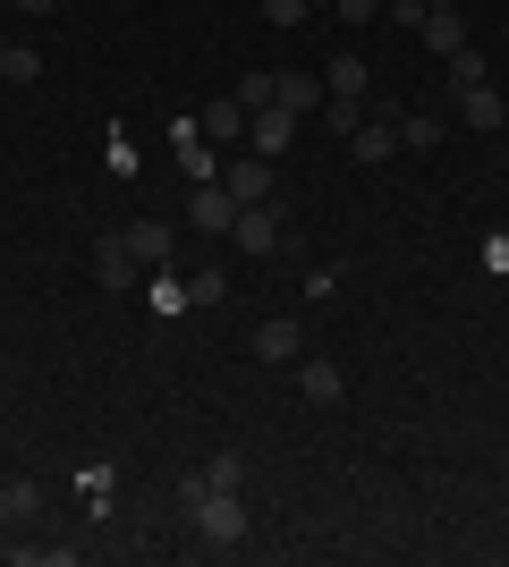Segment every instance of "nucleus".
I'll return each instance as SVG.
<instances>
[{"label":"nucleus","mask_w":509,"mask_h":567,"mask_svg":"<svg viewBox=\"0 0 509 567\" xmlns=\"http://www.w3.org/2000/svg\"><path fill=\"white\" fill-rule=\"evenodd\" d=\"M187 525H195L213 550H230V543H246V499H238V492H204V499L187 508Z\"/></svg>","instance_id":"obj_1"},{"label":"nucleus","mask_w":509,"mask_h":567,"mask_svg":"<svg viewBox=\"0 0 509 567\" xmlns=\"http://www.w3.org/2000/svg\"><path fill=\"white\" fill-rule=\"evenodd\" d=\"M0 9H9V0H0Z\"/></svg>","instance_id":"obj_31"},{"label":"nucleus","mask_w":509,"mask_h":567,"mask_svg":"<svg viewBox=\"0 0 509 567\" xmlns=\"http://www.w3.org/2000/svg\"><path fill=\"white\" fill-rule=\"evenodd\" d=\"M441 136H450V127H441V118H425V111H416V118H399V144H416V153H434Z\"/></svg>","instance_id":"obj_23"},{"label":"nucleus","mask_w":509,"mask_h":567,"mask_svg":"<svg viewBox=\"0 0 509 567\" xmlns=\"http://www.w3.org/2000/svg\"><path fill=\"white\" fill-rule=\"evenodd\" d=\"M297 390H306L315 406H332V399H339V364H332V355H315V364H297Z\"/></svg>","instance_id":"obj_16"},{"label":"nucleus","mask_w":509,"mask_h":567,"mask_svg":"<svg viewBox=\"0 0 509 567\" xmlns=\"http://www.w3.org/2000/svg\"><path fill=\"white\" fill-rule=\"evenodd\" d=\"M0 76H9V85H34V76H43V51H34V43H9Z\"/></svg>","instance_id":"obj_19"},{"label":"nucleus","mask_w":509,"mask_h":567,"mask_svg":"<svg viewBox=\"0 0 509 567\" xmlns=\"http://www.w3.org/2000/svg\"><path fill=\"white\" fill-rule=\"evenodd\" d=\"M323 85H332V94H365V85H374V69H365L357 51H339L332 69H323Z\"/></svg>","instance_id":"obj_17"},{"label":"nucleus","mask_w":509,"mask_h":567,"mask_svg":"<svg viewBox=\"0 0 509 567\" xmlns=\"http://www.w3.org/2000/svg\"><path fill=\"white\" fill-rule=\"evenodd\" d=\"M195 118H204V136H213V144H246V102H238V94L204 102V111H195Z\"/></svg>","instance_id":"obj_7"},{"label":"nucleus","mask_w":509,"mask_h":567,"mask_svg":"<svg viewBox=\"0 0 509 567\" xmlns=\"http://www.w3.org/2000/svg\"><path fill=\"white\" fill-rule=\"evenodd\" d=\"M136 271H145V262L128 255V237H102V246H94V280H102V288H128Z\"/></svg>","instance_id":"obj_8"},{"label":"nucleus","mask_w":509,"mask_h":567,"mask_svg":"<svg viewBox=\"0 0 509 567\" xmlns=\"http://www.w3.org/2000/svg\"><path fill=\"white\" fill-rule=\"evenodd\" d=\"M323 94H332V85H323L315 69H289V76H281V111H297V118H315Z\"/></svg>","instance_id":"obj_9"},{"label":"nucleus","mask_w":509,"mask_h":567,"mask_svg":"<svg viewBox=\"0 0 509 567\" xmlns=\"http://www.w3.org/2000/svg\"><path fill=\"white\" fill-rule=\"evenodd\" d=\"M501 94H492V85H467V94H459V127H476V136H492V127H501Z\"/></svg>","instance_id":"obj_12"},{"label":"nucleus","mask_w":509,"mask_h":567,"mask_svg":"<svg viewBox=\"0 0 509 567\" xmlns=\"http://www.w3.org/2000/svg\"><path fill=\"white\" fill-rule=\"evenodd\" d=\"M485 271H509V237H492V246H485Z\"/></svg>","instance_id":"obj_26"},{"label":"nucleus","mask_w":509,"mask_h":567,"mask_svg":"<svg viewBox=\"0 0 509 567\" xmlns=\"http://www.w3.org/2000/svg\"><path fill=\"white\" fill-rule=\"evenodd\" d=\"M332 18H348V25H374V18H383V0H332Z\"/></svg>","instance_id":"obj_24"},{"label":"nucleus","mask_w":509,"mask_h":567,"mask_svg":"<svg viewBox=\"0 0 509 567\" xmlns=\"http://www.w3.org/2000/svg\"><path fill=\"white\" fill-rule=\"evenodd\" d=\"M204 483H213V492H246V457H238V450H221L213 466H204Z\"/></svg>","instance_id":"obj_21"},{"label":"nucleus","mask_w":509,"mask_h":567,"mask_svg":"<svg viewBox=\"0 0 509 567\" xmlns=\"http://www.w3.org/2000/svg\"><path fill=\"white\" fill-rule=\"evenodd\" d=\"M281 237H289V229H281V213H272V204H246V213L230 220V246H238V255H255V262L281 255Z\"/></svg>","instance_id":"obj_2"},{"label":"nucleus","mask_w":509,"mask_h":567,"mask_svg":"<svg viewBox=\"0 0 509 567\" xmlns=\"http://www.w3.org/2000/svg\"><path fill=\"white\" fill-rule=\"evenodd\" d=\"M467 85H485V51H476V43L450 51V94H467Z\"/></svg>","instance_id":"obj_22"},{"label":"nucleus","mask_w":509,"mask_h":567,"mask_svg":"<svg viewBox=\"0 0 509 567\" xmlns=\"http://www.w3.org/2000/svg\"><path fill=\"white\" fill-rule=\"evenodd\" d=\"M221 297H230V271H204V262H195L187 271V306H221Z\"/></svg>","instance_id":"obj_20"},{"label":"nucleus","mask_w":509,"mask_h":567,"mask_svg":"<svg viewBox=\"0 0 509 567\" xmlns=\"http://www.w3.org/2000/svg\"><path fill=\"white\" fill-rule=\"evenodd\" d=\"M323 136H357V127H365V94H323Z\"/></svg>","instance_id":"obj_13"},{"label":"nucleus","mask_w":509,"mask_h":567,"mask_svg":"<svg viewBox=\"0 0 509 567\" xmlns=\"http://www.w3.org/2000/svg\"><path fill=\"white\" fill-rule=\"evenodd\" d=\"M34 508H43V483H26V474H9V483H0V525H26Z\"/></svg>","instance_id":"obj_14"},{"label":"nucleus","mask_w":509,"mask_h":567,"mask_svg":"<svg viewBox=\"0 0 509 567\" xmlns=\"http://www.w3.org/2000/svg\"><path fill=\"white\" fill-rule=\"evenodd\" d=\"M297 348H306V331H297L289 313H281V322H264V331H255V355H264V364H297Z\"/></svg>","instance_id":"obj_11"},{"label":"nucleus","mask_w":509,"mask_h":567,"mask_svg":"<svg viewBox=\"0 0 509 567\" xmlns=\"http://www.w3.org/2000/svg\"><path fill=\"white\" fill-rule=\"evenodd\" d=\"M238 102H246V118H255V111H272V102H281V76H272V69H246Z\"/></svg>","instance_id":"obj_18"},{"label":"nucleus","mask_w":509,"mask_h":567,"mask_svg":"<svg viewBox=\"0 0 509 567\" xmlns=\"http://www.w3.org/2000/svg\"><path fill=\"white\" fill-rule=\"evenodd\" d=\"M264 18L272 25H306V0H264Z\"/></svg>","instance_id":"obj_25"},{"label":"nucleus","mask_w":509,"mask_h":567,"mask_svg":"<svg viewBox=\"0 0 509 567\" xmlns=\"http://www.w3.org/2000/svg\"><path fill=\"white\" fill-rule=\"evenodd\" d=\"M221 187L238 204H272V162L264 153H238V162H221Z\"/></svg>","instance_id":"obj_5"},{"label":"nucleus","mask_w":509,"mask_h":567,"mask_svg":"<svg viewBox=\"0 0 509 567\" xmlns=\"http://www.w3.org/2000/svg\"><path fill=\"white\" fill-rule=\"evenodd\" d=\"M0 60H9V34H0Z\"/></svg>","instance_id":"obj_29"},{"label":"nucleus","mask_w":509,"mask_h":567,"mask_svg":"<svg viewBox=\"0 0 509 567\" xmlns=\"http://www.w3.org/2000/svg\"><path fill=\"white\" fill-rule=\"evenodd\" d=\"M246 204L230 187H221V178H204V187L187 195V229H204V237H230V220H238Z\"/></svg>","instance_id":"obj_3"},{"label":"nucleus","mask_w":509,"mask_h":567,"mask_svg":"<svg viewBox=\"0 0 509 567\" xmlns=\"http://www.w3.org/2000/svg\"><path fill=\"white\" fill-rule=\"evenodd\" d=\"M306 9H332V0H306Z\"/></svg>","instance_id":"obj_30"},{"label":"nucleus","mask_w":509,"mask_h":567,"mask_svg":"<svg viewBox=\"0 0 509 567\" xmlns=\"http://www.w3.org/2000/svg\"><path fill=\"white\" fill-rule=\"evenodd\" d=\"M416 34H425V51H434V60L467 51V18H459V9H425V25H416Z\"/></svg>","instance_id":"obj_6"},{"label":"nucleus","mask_w":509,"mask_h":567,"mask_svg":"<svg viewBox=\"0 0 509 567\" xmlns=\"http://www.w3.org/2000/svg\"><path fill=\"white\" fill-rule=\"evenodd\" d=\"M9 9H26V18H51V9H60V0H9Z\"/></svg>","instance_id":"obj_27"},{"label":"nucleus","mask_w":509,"mask_h":567,"mask_svg":"<svg viewBox=\"0 0 509 567\" xmlns=\"http://www.w3.org/2000/svg\"><path fill=\"white\" fill-rule=\"evenodd\" d=\"M289 144H297V111H281V102H272V111H255V118H246V153L281 162Z\"/></svg>","instance_id":"obj_4"},{"label":"nucleus","mask_w":509,"mask_h":567,"mask_svg":"<svg viewBox=\"0 0 509 567\" xmlns=\"http://www.w3.org/2000/svg\"><path fill=\"white\" fill-rule=\"evenodd\" d=\"M128 255H136V262H170V246H179V237H170V220H128Z\"/></svg>","instance_id":"obj_10"},{"label":"nucleus","mask_w":509,"mask_h":567,"mask_svg":"<svg viewBox=\"0 0 509 567\" xmlns=\"http://www.w3.org/2000/svg\"><path fill=\"white\" fill-rule=\"evenodd\" d=\"M390 144H399V127H390V118H365L357 136H348V153H357V162H390Z\"/></svg>","instance_id":"obj_15"},{"label":"nucleus","mask_w":509,"mask_h":567,"mask_svg":"<svg viewBox=\"0 0 509 567\" xmlns=\"http://www.w3.org/2000/svg\"><path fill=\"white\" fill-rule=\"evenodd\" d=\"M425 9H459V0H425Z\"/></svg>","instance_id":"obj_28"}]
</instances>
